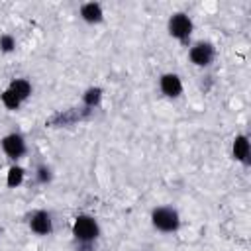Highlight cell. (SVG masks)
Wrapping results in <instances>:
<instances>
[{
  "label": "cell",
  "mask_w": 251,
  "mask_h": 251,
  "mask_svg": "<svg viewBox=\"0 0 251 251\" xmlns=\"http://www.w3.org/2000/svg\"><path fill=\"white\" fill-rule=\"evenodd\" d=\"M151 224L159 229V231H165V233H171V231H176L178 226H180V218H178V212L175 208H169V206H159L151 212Z\"/></svg>",
  "instance_id": "obj_1"
},
{
  "label": "cell",
  "mask_w": 251,
  "mask_h": 251,
  "mask_svg": "<svg viewBox=\"0 0 251 251\" xmlns=\"http://www.w3.org/2000/svg\"><path fill=\"white\" fill-rule=\"evenodd\" d=\"M73 235H75V239L80 241V243H92V241L100 235L98 222H96L92 216H86V214L76 216V220H75V224H73Z\"/></svg>",
  "instance_id": "obj_2"
},
{
  "label": "cell",
  "mask_w": 251,
  "mask_h": 251,
  "mask_svg": "<svg viewBox=\"0 0 251 251\" xmlns=\"http://www.w3.org/2000/svg\"><path fill=\"white\" fill-rule=\"evenodd\" d=\"M192 29H194V24H192V20L186 14L176 12V14L171 16V20H169V33L173 37H176L178 41H186L190 37Z\"/></svg>",
  "instance_id": "obj_3"
},
{
  "label": "cell",
  "mask_w": 251,
  "mask_h": 251,
  "mask_svg": "<svg viewBox=\"0 0 251 251\" xmlns=\"http://www.w3.org/2000/svg\"><path fill=\"white\" fill-rule=\"evenodd\" d=\"M216 57V49L208 41H198L190 47V61L198 67H208Z\"/></svg>",
  "instance_id": "obj_4"
},
{
  "label": "cell",
  "mask_w": 251,
  "mask_h": 251,
  "mask_svg": "<svg viewBox=\"0 0 251 251\" xmlns=\"http://www.w3.org/2000/svg\"><path fill=\"white\" fill-rule=\"evenodd\" d=\"M29 227L33 233L37 235H49L53 231V220H51V214L45 212V210H37L29 216Z\"/></svg>",
  "instance_id": "obj_5"
},
{
  "label": "cell",
  "mask_w": 251,
  "mask_h": 251,
  "mask_svg": "<svg viewBox=\"0 0 251 251\" xmlns=\"http://www.w3.org/2000/svg\"><path fill=\"white\" fill-rule=\"evenodd\" d=\"M2 149L4 153L10 157V159H20L24 153H25V141L20 133H10L2 139Z\"/></svg>",
  "instance_id": "obj_6"
},
{
  "label": "cell",
  "mask_w": 251,
  "mask_h": 251,
  "mask_svg": "<svg viewBox=\"0 0 251 251\" xmlns=\"http://www.w3.org/2000/svg\"><path fill=\"white\" fill-rule=\"evenodd\" d=\"M159 88H161V92H163L165 96H169V98H176V96H180V92H182L180 76L175 75V73H167V75H163L161 80H159Z\"/></svg>",
  "instance_id": "obj_7"
},
{
  "label": "cell",
  "mask_w": 251,
  "mask_h": 251,
  "mask_svg": "<svg viewBox=\"0 0 251 251\" xmlns=\"http://www.w3.org/2000/svg\"><path fill=\"white\" fill-rule=\"evenodd\" d=\"M231 151H233V159L241 161L243 165H249L251 145H249V139H247V135H237V137L233 139V147H231Z\"/></svg>",
  "instance_id": "obj_8"
},
{
  "label": "cell",
  "mask_w": 251,
  "mask_h": 251,
  "mask_svg": "<svg viewBox=\"0 0 251 251\" xmlns=\"http://www.w3.org/2000/svg\"><path fill=\"white\" fill-rule=\"evenodd\" d=\"M102 16H104V12L98 2H86L80 6V18L86 24H98V22H102Z\"/></svg>",
  "instance_id": "obj_9"
},
{
  "label": "cell",
  "mask_w": 251,
  "mask_h": 251,
  "mask_svg": "<svg viewBox=\"0 0 251 251\" xmlns=\"http://www.w3.org/2000/svg\"><path fill=\"white\" fill-rule=\"evenodd\" d=\"M8 88H10L22 102L31 94V84H29V80H25V78H16V80H12Z\"/></svg>",
  "instance_id": "obj_10"
},
{
  "label": "cell",
  "mask_w": 251,
  "mask_h": 251,
  "mask_svg": "<svg viewBox=\"0 0 251 251\" xmlns=\"http://www.w3.org/2000/svg\"><path fill=\"white\" fill-rule=\"evenodd\" d=\"M2 104H4L8 110H18L20 104H22V100H20L10 88H6V90L2 92Z\"/></svg>",
  "instance_id": "obj_11"
},
{
  "label": "cell",
  "mask_w": 251,
  "mask_h": 251,
  "mask_svg": "<svg viewBox=\"0 0 251 251\" xmlns=\"http://www.w3.org/2000/svg\"><path fill=\"white\" fill-rule=\"evenodd\" d=\"M22 180H24V171L20 167H12L10 173H8V186L14 188V186L22 184Z\"/></svg>",
  "instance_id": "obj_12"
},
{
  "label": "cell",
  "mask_w": 251,
  "mask_h": 251,
  "mask_svg": "<svg viewBox=\"0 0 251 251\" xmlns=\"http://www.w3.org/2000/svg\"><path fill=\"white\" fill-rule=\"evenodd\" d=\"M100 96H102L100 88H88L86 94H84V104L86 106H96L100 102Z\"/></svg>",
  "instance_id": "obj_13"
},
{
  "label": "cell",
  "mask_w": 251,
  "mask_h": 251,
  "mask_svg": "<svg viewBox=\"0 0 251 251\" xmlns=\"http://www.w3.org/2000/svg\"><path fill=\"white\" fill-rule=\"evenodd\" d=\"M14 47H16V39H14L10 33L0 35V51L10 53V51H14Z\"/></svg>",
  "instance_id": "obj_14"
},
{
  "label": "cell",
  "mask_w": 251,
  "mask_h": 251,
  "mask_svg": "<svg viewBox=\"0 0 251 251\" xmlns=\"http://www.w3.org/2000/svg\"><path fill=\"white\" fill-rule=\"evenodd\" d=\"M37 180L43 182V184L49 182V180H51V171H49L47 167H39V169H37Z\"/></svg>",
  "instance_id": "obj_15"
},
{
  "label": "cell",
  "mask_w": 251,
  "mask_h": 251,
  "mask_svg": "<svg viewBox=\"0 0 251 251\" xmlns=\"http://www.w3.org/2000/svg\"><path fill=\"white\" fill-rule=\"evenodd\" d=\"M0 231H2V229H0Z\"/></svg>",
  "instance_id": "obj_16"
}]
</instances>
